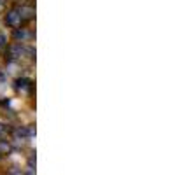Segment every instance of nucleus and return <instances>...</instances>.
Instances as JSON below:
<instances>
[{
	"instance_id": "obj_4",
	"label": "nucleus",
	"mask_w": 175,
	"mask_h": 175,
	"mask_svg": "<svg viewBox=\"0 0 175 175\" xmlns=\"http://www.w3.org/2000/svg\"><path fill=\"white\" fill-rule=\"evenodd\" d=\"M11 142L9 140H0V154H9L11 153Z\"/></svg>"
},
{
	"instance_id": "obj_7",
	"label": "nucleus",
	"mask_w": 175,
	"mask_h": 175,
	"mask_svg": "<svg viewBox=\"0 0 175 175\" xmlns=\"http://www.w3.org/2000/svg\"><path fill=\"white\" fill-rule=\"evenodd\" d=\"M26 84H28V81H26V79H16V88H18V89H19V88H23V89H25V88H26Z\"/></svg>"
},
{
	"instance_id": "obj_6",
	"label": "nucleus",
	"mask_w": 175,
	"mask_h": 175,
	"mask_svg": "<svg viewBox=\"0 0 175 175\" xmlns=\"http://www.w3.org/2000/svg\"><path fill=\"white\" fill-rule=\"evenodd\" d=\"M16 137L26 138V137H28V128H25V126H23V128H18V130H16Z\"/></svg>"
},
{
	"instance_id": "obj_9",
	"label": "nucleus",
	"mask_w": 175,
	"mask_h": 175,
	"mask_svg": "<svg viewBox=\"0 0 175 175\" xmlns=\"http://www.w3.org/2000/svg\"><path fill=\"white\" fill-rule=\"evenodd\" d=\"M4 131H5V126H4V124H2V123H0V135H2V133H4Z\"/></svg>"
},
{
	"instance_id": "obj_3",
	"label": "nucleus",
	"mask_w": 175,
	"mask_h": 175,
	"mask_svg": "<svg viewBox=\"0 0 175 175\" xmlns=\"http://www.w3.org/2000/svg\"><path fill=\"white\" fill-rule=\"evenodd\" d=\"M21 53H23L21 44H14V46H11V47H9V56H11V58H19V56H21Z\"/></svg>"
},
{
	"instance_id": "obj_2",
	"label": "nucleus",
	"mask_w": 175,
	"mask_h": 175,
	"mask_svg": "<svg viewBox=\"0 0 175 175\" xmlns=\"http://www.w3.org/2000/svg\"><path fill=\"white\" fill-rule=\"evenodd\" d=\"M18 14H19V18H21V19H32V18H33V14H35V11H33L32 7L23 5V7L18 11Z\"/></svg>"
},
{
	"instance_id": "obj_8",
	"label": "nucleus",
	"mask_w": 175,
	"mask_h": 175,
	"mask_svg": "<svg viewBox=\"0 0 175 175\" xmlns=\"http://www.w3.org/2000/svg\"><path fill=\"white\" fill-rule=\"evenodd\" d=\"M5 44H7V37H5V33L0 32V47H4Z\"/></svg>"
},
{
	"instance_id": "obj_1",
	"label": "nucleus",
	"mask_w": 175,
	"mask_h": 175,
	"mask_svg": "<svg viewBox=\"0 0 175 175\" xmlns=\"http://www.w3.org/2000/svg\"><path fill=\"white\" fill-rule=\"evenodd\" d=\"M19 21H21V18H19L18 11H9V12L5 14V23H7L9 26H16Z\"/></svg>"
},
{
	"instance_id": "obj_5",
	"label": "nucleus",
	"mask_w": 175,
	"mask_h": 175,
	"mask_svg": "<svg viewBox=\"0 0 175 175\" xmlns=\"http://www.w3.org/2000/svg\"><path fill=\"white\" fill-rule=\"evenodd\" d=\"M26 37H28V32H26L25 28H21V30L16 28V30H14V39H18V40H25Z\"/></svg>"
}]
</instances>
